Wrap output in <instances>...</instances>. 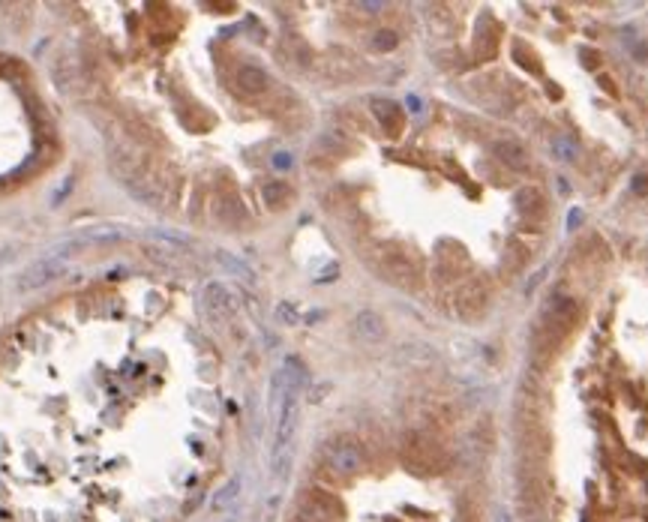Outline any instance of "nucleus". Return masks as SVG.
I'll list each match as a JSON object with an SVG mask.
<instances>
[{
	"label": "nucleus",
	"mask_w": 648,
	"mask_h": 522,
	"mask_svg": "<svg viewBox=\"0 0 648 522\" xmlns=\"http://www.w3.org/2000/svg\"><path fill=\"white\" fill-rule=\"evenodd\" d=\"M355 327H357V336L366 339V342H379V339L384 336V325H381V318L375 316V312H360Z\"/></svg>",
	"instance_id": "nucleus-3"
},
{
	"label": "nucleus",
	"mask_w": 648,
	"mask_h": 522,
	"mask_svg": "<svg viewBox=\"0 0 648 522\" xmlns=\"http://www.w3.org/2000/svg\"><path fill=\"white\" fill-rule=\"evenodd\" d=\"M237 85H241V90H246V94H261V90L267 87V76L261 69H256V66H243L241 76H237Z\"/></svg>",
	"instance_id": "nucleus-4"
},
{
	"label": "nucleus",
	"mask_w": 648,
	"mask_h": 522,
	"mask_svg": "<svg viewBox=\"0 0 648 522\" xmlns=\"http://www.w3.org/2000/svg\"><path fill=\"white\" fill-rule=\"evenodd\" d=\"M531 522H544V519H531Z\"/></svg>",
	"instance_id": "nucleus-9"
},
{
	"label": "nucleus",
	"mask_w": 648,
	"mask_h": 522,
	"mask_svg": "<svg viewBox=\"0 0 648 522\" xmlns=\"http://www.w3.org/2000/svg\"><path fill=\"white\" fill-rule=\"evenodd\" d=\"M634 189H636V193H648V177H643V174L634 177Z\"/></svg>",
	"instance_id": "nucleus-8"
},
{
	"label": "nucleus",
	"mask_w": 648,
	"mask_h": 522,
	"mask_svg": "<svg viewBox=\"0 0 648 522\" xmlns=\"http://www.w3.org/2000/svg\"><path fill=\"white\" fill-rule=\"evenodd\" d=\"M273 165H276V168H289V165H291V156H289V153H276V156H273Z\"/></svg>",
	"instance_id": "nucleus-7"
},
{
	"label": "nucleus",
	"mask_w": 648,
	"mask_h": 522,
	"mask_svg": "<svg viewBox=\"0 0 648 522\" xmlns=\"http://www.w3.org/2000/svg\"><path fill=\"white\" fill-rule=\"evenodd\" d=\"M552 151H555V156H561V160H573V156H577V144H573L568 135H559L552 142Z\"/></svg>",
	"instance_id": "nucleus-5"
},
{
	"label": "nucleus",
	"mask_w": 648,
	"mask_h": 522,
	"mask_svg": "<svg viewBox=\"0 0 648 522\" xmlns=\"http://www.w3.org/2000/svg\"><path fill=\"white\" fill-rule=\"evenodd\" d=\"M327 459H331V466L336 471H342V475H355L360 468V450L351 442H336L331 450H327Z\"/></svg>",
	"instance_id": "nucleus-1"
},
{
	"label": "nucleus",
	"mask_w": 648,
	"mask_h": 522,
	"mask_svg": "<svg viewBox=\"0 0 648 522\" xmlns=\"http://www.w3.org/2000/svg\"><path fill=\"white\" fill-rule=\"evenodd\" d=\"M495 156L507 165V168H516V171L528 168L526 147H522L519 142H513V138H502V142H495Z\"/></svg>",
	"instance_id": "nucleus-2"
},
{
	"label": "nucleus",
	"mask_w": 648,
	"mask_h": 522,
	"mask_svg": "<svg viewBox=\"0 0 648 522\" xmlns=\"http://www.w3.org/2000/svg\"><path fill=\"white\" fill-rule=\"evenodd\" d=\"M393 45H396L393 33H379V48H393Z\"/></svg>",
	"instance_id": "nucleus-6"
}]
</instances>
